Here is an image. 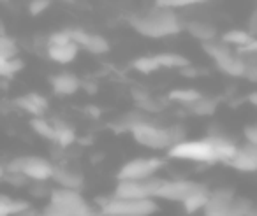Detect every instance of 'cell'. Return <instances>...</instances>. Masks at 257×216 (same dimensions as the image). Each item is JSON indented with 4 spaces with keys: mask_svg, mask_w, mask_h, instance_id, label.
Masks as SVG:
<instances>
[{
    "mask_svg": "<svg viewBox=\"0 0 257 216\" xmlns=\"http://www.w3.org/2000/svg\"><path fill=\"white\" fill-rule=\"evenodd\" d=\"M238 55L243 60V78H246L248 81L257 83V39L253 43H250L248 46L238 50Z\"/></svg>",
    "mask_w": 257,
    "mask_h": 216,
    "instance_id": "obj_18",
    "label": "cell"
},
{
    "mask_svg": "<svg viewBox=\"0 0 257 216\" xmlns=\"http://www.w3.org/2000/svg\"><path fill=\"white\" fill-rule=\"evenodd\" d=\"M253 202L245 197H238L232 188H215L211 190L210 202L204 207L203 216H246Z\"/></svg>",
    "mask_w": 257,
    "mask_h": 216,
    "instance_id": "obj_2",
    "label": "cell"
},
{
    "mask_svg": "<svg viewBox=\"0 0 257 216\" xmlns=\"http://www.w3.org/2000/svg\"><path fill=\"white\" fill-rule=\"evenodd\" d=\"M86 111H90V114H92L93 118H99L100 116V109L95 106H86Z\"/></svg>",
    "mask_w": 257,
    "mask_h": 216,
    "instance_id": "obj_44",
    "label": "cell"
},
{
    "mask_svg": "<svg viewBox=\"0 0 257 216\" xmlns=\"http://www.w3.org/2000/svg\"><path fill=\"white\" fill-rule=\"evenodd\" d=\"M203 50L208 53V57L213 58L218 71L231 76V78H243V72H245L243 60L238 55V51L231 50V46H227L222 41L213 39L208 41V43H203Z\"/></svg>",
    "mask_w": 257,
    "mask_h": 216,
    "instance_id": "obj_8",
    "label": "cell"
},
{
    "mask_svg": "<svg viewBox=\"0 0 257 216\" xmlns=\"http://www.w3.org/2000/svg\"><path fill=\"white\" fill-rule=\"evenodd\" d=\"M36 216H65V214H62V212L58 211V209H55L53 205L46 204L41 211H37Z\"/></svg>",
    "mask_w": 257,
    "mask_h": 216,
    "instance_id": "obj_40",
    "label": "cell"
},
{
    "mask_svg": "<svg viewBox=\"0 0 257 216\" xmlns=\"http://www.w3.org/2000/svg\"><path fill=\"white\" fill-rule=\"evenodd\" d=\"M48 204L65 216H97L99 211L93 209L81 195V191L67 190V188L53 186L48 198Z\"/></svg>",
    "mask_w": 257,
    "mask_h": 216,
    "instance_id": "obj_5",
    "label": "cell"
},
{
    "mask_svg": "<svg viewBox=\"0 0 257 216\" xmlns=\"http://www.w3.org/2000/svg\"><path fill=\"white\" fill-rule=\"evenodd\" d=\"M164 167V160L159 156H140L125 162L116 172L118 181H143L157 176L159 170Z\"/></svg>",
    "mask_w": 257,
    "mask_h": 216,
    "instance_id": "obj_9",
    "label": "cell"
},
{
    "mask_svg": "<svg viewBox=\"0 0 257 216\" xmlns=\"http://www.w3.org/2000/svg\"><path fill=\"white\" fill-rule=\"evenodd\" d=\"M136 106H138V109L143 111V113H159V111L164 109L166 104L162 102L161 99H154V97H148V99H145L143 102H138Z\"/></svg>",
    "mask_w": 257,
    "mask_h": 216,
    "instance_id": "obj_34",
    "label": "cell"
},
{
    "mask_svg": "<svg viewBox=\"0 0 257 216\" xmlns=\"http://www.w3.org/2000/svg\"><path fill=\"white\" fill-rule=\"evenodd\" d=\"M243 134H245V139H246V142H248V144L257 146V123L248 125Z\"/></svg>",
    "mask_w": 257,
    "mask_h": 216,
    "instance_id": "obj_38",
    "label": "cell"
},
{
    "mask_svg": "<svg viewBox=\"0 0 257 216\" xmlns=\"http://www.w3.org/2000/svg\"><path fill=\"white\" fill-rule=\"evenodd\" d=\"M22 69H23V62L20 60V57L16 58L0 57V78H11V76H15Z\"/></svg>",
    "mask_w": 257,
    "mask_h": 216,
    "instance_id": "obj_30",
    "label": "cell"
},
{
    "mask_svg": "<svg viewBox=\"0 0 257 216\" xmlns=\"http://www.w3.org/2000/svg\"><path fill=\"white\" fill-rule=\"evenodd\" d=\"M164 183V177L154 176L143 181H118L111 197L114 198H133V200H143V198H154L159 188Z\"/></svg>",
    "mask_w": 257,
    "mask_h": 216,
    "instance_id": "obj_10",
    "label": "cell"
},
{
    "mask_svg": "<svg viewBox=\"0 0 257 216\" xmlns=\"http://www.w3.org/2000/svg\"><path fill=\"white\" fill-rule=\"evenodd\" d=\"M168 156L180 162H192V163H203V165H213L218 162L217 153L211 148L208 139H185L182 142H176L168 149Z\"/></svg>",
    "mask_w": 257,
    "mask_h": 216,
    "instance_id": "obj_4",
    "label": "cell"
},
{
    "mask_svg": "<svg viewBox=\"0 0 257 216\" xmlns=\"http://www.w3.org/2000/svg\"><path fill=\"white\" fill-rule=\"evenodd\" d=\"M206 139H208V142L211 144V148L215 149V153H217L218 162L227 163L239 149V146L236 144L234 141H231V139L225 137V135H222V134H217V132H211Z\"/></svg>",
    "mask_w": 257,
    "mask_h": 216,
    "instance_id": "obj_16",
    "label": "cell"
},
{
    "mask_svg": "<svg viewBox=\"0 0 257 216\" xmlns=\"http://www.w3.org/2000/svg\"><path fill=\"white\" fill-rule=\"evenodd\" d=\"M29 193L36 198H50V193L53 188L48 186V181H34L29 186Z\"/></svg>",
    "mask_w": 257,
    "mask_h": 216,
    "instance_id": "obj_32",
    "label": "cell"
},
{
    "mask_svg": "<svg viewBox=\"0 0 257 216\" xmlns=\"http://www.w3.org/2000/svg\"><path fill=\"white\" fill-rule=\"evenodd\" d=\"M248 102H250V104H253V106L257 107V92L250 93V95H248Z\"/></svg>",
    "mask_w": 257,
    "mask_h": 216,
    "instance_id": "obj_45",
    "label": "cell"
},
{
    "mask_svg": "<svg viewBox=\"0 0 257 216\" xmlns=\"http://www.w3.org/2000/svg\"><path fill=\"white\" fill-rule=\"evenodd\" d=\"M128 23L138 34L152 39H162L178 34L182 29H185L175 11L164 8H154L145 13H138L128 18Z\"/></svg>",
    "mask_w": 257,
    "mask_h": 216,
    "instance_id": "obj_1",
    "label": "cell"
},
{
    "mask_svg": "<svg viewBox=\"0 0 257 216\" xmlns=\"http://www.w3.org/2000/svg\"><path fill=\"white\" fill-rule=\"evenodd\" d=\"M83 83L79 81V78L72 72H57L50 78V86L53 90L55 95L58 97H71L74 93H78V90L81 88Z\"/></svg>",
    "mask_w": 257,
    "mask_h": 216,
    "instance_id": "obj_13",
    "label": "cell"
},
{
    "mask_svg": "<svg viewBox=\"0 0 257 216\" xmlns=\"http://www.w3.org/2000/svg\"><path fill=\"white\" fill-rule=\"evenodd\" d=\"M225 165L232 167V169L238 170V172H257L255 162H253L252 155H250V151L246 149L245 144L239 146L238 153H236V155L232 156Z\"/></svg>",
    "mask_w": 257,
    "mask_h": 216,
    "instance_id": "obj_20",
    "label": "cell"
},
{
    "mask_svg": "<svg viewBox=\"0 0 257 216\" xmlns=\"http://www.w3.org/2000/svg\"><path fill=\"white\" fill-rule=\"evenodd\" d=\"M257 37H253L248 30H243V29H231L227 30L225 34H222V43H225L227 46H236L238 50L241 48L248 46L250 43H253Z\"/></svg>",
    "mask_w": 257,
    "mask_h": 216,
    "instance_id": "obj_22",
    "label": "cell"
},
{
    "mask_svg": "<svg viewBox=\"0 0 257 216\" xmlns=\"http://www.w3.org/2000/svg\"><path fill=\"white\" fill-rule=\"evenodd\" d=\"M79 53V46L74 41H69L65 44H46V55L51 62L60 65H67L76 60Z\"/></svg>",
    "mask_w": 257,
    "mask_h": 216,
    "instance_id": "obj_15",
    "label": "cell"
},
{
    "mask_svg": "<svg viewBox=\"0 0 257 216\" xmlns=\"http://www.w3.org/2000/svg\"><path fill=\"white\" fill-rule=\"evenodd\" d=\"M201 92L194 88H176V90H171L168 95V99L171 102H176V104H182L183 107H189L190 104L197 102L201 99Z\"/></svg>",
    "mask_w": 257,
    "mask_h": 216,
    "instance_id": "obj_25",
    "label": "cell"
},
{
    "mask_svg": "<svg viewBox=\"0 0 257 216\" xmlns=\"http://www.w3.org/2000/svg\"><path fill=\"white\" fill-rule=\"evenodd\" d=\"M2 181H4V183H8L9 186H13V188H25V186H29V184H30V181L20 172H6V176H4V179H2Z\"/></svg>",
    "mask_w": 257,
    "mask_h": 216,
    "instance_id": "obj_35",
    "label": "cell"
},
{
    "mask_svg": "<svg viewBox=\"0 0 257 216\" xmlns=\"http://www.w3.org/2000/svg\"><path fill=\"white\" fill-rule=\"evenodd\" d=\"M0 57L4 58H16L18 57V46L16 43L8 36L0 37Z\"/></svg>",
    "mask_w": 257,
    "mask_h": 216,
    "instance_id": "obj_33",
    "label": "cell"
},
{
    "mask_svg": "<svg viewBox=\"0 0 257 216\" xmlns=\"http://www.w3.org/2000/svg\"><path fill=\"white\" fill-rule=\"evenodd\" d=\"M27 209H30V204L27 200L0 195V216H20Z\"/></svg>",
    "mask_w": 257,
    "mask_h": 216,
    "instance_id": "obj_24",
    "label": "cell"
},
{
    "mask_svg": "<svg viewBox=\"0 0 257 216\" xmlns=\"http://www.w3.org/2000/svg\"><path fill=\"white\" fill-rule=\"evenodd\" d=\"M8 172H20L30 181H51L55 170V163L44 156L36 155H20L6 163Z\"/></svg>",
    "mask_w": 257,
    "mask_h": 216,
    "instance_id": "obj_6",
    "label": "cell"
},
{
    "mask_svg": "<svg viewBox=\"0 0 257 216\" xmlns=\"http://www.w3.org/2000/svg\"><path fill=\"white\" fill-rule=\"evenodd\" d=\"M185 30L194 37V39L201 41V44L208 43V41L217 39V29H215V25L206 23V22H201V20H192V22H187L185 23Z\"/></svg>",
    "mask_w": 257,
    "mask_h": 216,
    "instance_id": "obj_19",
    "label": "cell"
},
{
    "mask_svg": "<svg viewBox=\"0 0 257 216\" xmlns=\"http://www.w3.org/2000/svg\"><path fill=\"white\" fill-rule=\"evenodd\" d=\"M128 134L133 135L138 144L152 149V151H168L173 146L169 127H159V125H154L147 120L138 121L128 130Z\"/></svg>",
    "mask_w": 257,
    "mask_h": 216,
    "instance_id": "obj_7",
    "label": "cell"
},
{
    "mask_svg": "<svg viewBox=\"0 0 257 216\" xmlns=\"http://www.w3.org/2000/svg\"><path fill=\"white\" fill-rule=\"evenodd\" d=\"M51 181L57 183V186L67 188V190H76V191H81V188L85 186V176H83L81 170L69 165H62V163H55Z\"/></svg>",
    "mask_w": 257,
    "mask_h": 216,
    "instance_id": "obj_12",
    "label": "cell"
},
{
    "mask_svg": "<svg viewBox=\"0 0 257 216\" xmlns=\"http://www.w3.org/2000/svg\"><path fill=\"white\" fill-rule=\"evenodd\" d=\"M81 86L86 90V92L90 93V95H93V93H97V90H99V88H97V85H95V83H92V81H88V83H83Z\"/></svg>",
    "mask_w": 257,
    "mask_h": 216,
    "instance_id": "obj_42",
    "label": "cell"
},
{
    "mask_svg": "<svg viewBox=\"0 0 257 216\" xmlns=\"http://www.w3.org/2000/svg\"><path fill=\"white\" fill-rule=\"evenodd\" d=\"M69 41H72V39H71V36H69L67 30H60V32L51 34V36L48 37L46 44H65V43H69Z\"/></svg>",
    "mask_w": 257,
    "mask_h": 216,
    "instance_id": "obj_37",
    "label": "cell"
},
{
    "mask_svg": "<svg viewBox=\"0 0 257 216\" xmlns=\"http://www.w3.org/2000/svg\"><path fill=\"white\" fill-rule=\"evenodd\" d=\"M210 195H211V190L208 186L199 183V186L182 202L183 205V211L185 214H196V212H203L204 207L208 205L210 202Z\"/></svg>",
    "mask_w": 257,
    "mask_h": 216,
    "instance_id": "obj_17",
    "label": "cell"
},
{
    "mask_svg": "<svg viewBox=\"0 0 257 216\" xmlns=\"http://www.w3.org/2000/svg\"><path fill=\"white\" fill-rule=\"evenodd\" d=\"M246 149L250 151V155H252V158H253V162H255V167H257V146H253V144H248L246 142Z\"/></svg>",
    "mask_w": 257,
    "mask_h": 216,
    "instance_id": "obj_43",
    "label": "cell"
},
{
    "mask_svg": "<svg viewBox=\"0 0 257 216\" xmlns=\"http://www.w3.org/2000/svg\"><path fill=\"white\" fill-rule=\"evenodd\" d=\"M2 36H6V23H4V20L0 18V37Z\"/></svg>",
    "mask_w": 257,
    "mask_h": 216,
    "instance_id": "obj_47",
    "label": "cell"
},
{
    "mask_svg": "<svg viewBox=\"0 0 257 216\" xmlns=\"http://www.w3.org/2000/svg\"><path fill=\"white\" fill-rule=\"evenodd\" d=\"M97 211L100 216H154L159 212V204L154 198L133 200V198H97Z\"/></svg>",
    "mask_w": 257,
    "mask_h": 216,
    "instance_id": "obj_3",
    "label": "cell"
},
{
    "mask_svg": "<svg viewBox=\"0 0 257 216\" xmlns=\"http://www.w3.org/2000/svg\"><path fill=\"white\" fill-rule=\"evenodd\" d=\"M51 0H30L29 2V13L32 16H39L41 13H44L50 8Z\"/></svg>",
    "mask_w": 257,
    "mask_h": 216,
    "instance_id": "obj_36",
    "label": "cell"
},
{
    "mask_svg": "<svg viewBox=\"0 0 257 216\" xmlns=\"http://www.w3.org/2000/svg\"><path fill=\"white\" fill-rule=\"evenodd\" d=\"M53 123H55V127H57V141H55V144L60 149L67 151V149L72 148V146L76 144V141H78L74 128L62 120H53Z\"/></svg>",
    "mask_w": 257,
    "mask_h": 216,
    "instance_id": "obj_21",
    "label": "cell"
},
{
    "mask_svg": "<svg viewBox=\"0 0 257 216\" xmlns=\"http://www.w3.org/2000/svg\"><path fill=\"white\" fill-rule=\"evenodd\" d=\"M246 216H257V205H255V204H253V207L250 209V212H248Z\"/></svg>",
    "mask_w": 257,
    "mask_h": 216,
    "instance_id": "obj_48",
    "label": "cell"
},
{
    "mask_svg": "<svg viewBox=\"0 0 257 216\" xmlns=\"http://www.w3.org/2000/svg\"><path fill=\"white\" fill-rule=\"evenodd\" d=\"M155 58H157L161 69H180L182 71L189 65V60L180 53H159L155 55Z\"/></svg>",
    "mask_w": 257,
    "mask_h": 216,
    "instance_id": "obj_27",
    "label": "cell"
},
{
    "mask_svg": "<svg viewBox=\"0 0 257 216\" xmlns=\"http://www.w3.org/2000/svg\"><path fill=\"white\" fill-rule=\"evenodd\" d=\"M0 2H8V0H0Z\"/></svg>",
    "mask_w": 257,
    "mask_h": 216,
    "instance_id": "obj_49",
    "label": "cell"
},
{
    "mask_svg": "<svg viewBox=\"0 0 257 216\" xmlns=\"http://www.w3.org/2000/svg\"><path fill=\"white\" fill-rule=\"evenodd\" d=\"M199 183L190 179H164L162 186L159 188L155 200H166V202H180L182 204L196 188Z\"/></svg>",
    "mask_w": 257,
    "mask_h": 216,
    "instance_id": "obj_11",
    "label": "cell"
},
{
    "mask_svg": "<svg viewBox=\"0 0 257 216\" xmlns=\"http://www.w3.org/2000/svg\"><path fill=\"white\" fill-rule=\"evenodd\" d=\"M15 106L18 107L20 111L30 114L32 118H39L44 116L48 109V99L41 93L30 92L25 93V95H20L18 99H15Z\"/></svg>",
    "mask_w": 257,
    "mask_h": 216,
    "instance_id": "obj_14",
    "label": "cell"
},
{
    "mask_svg": "<svg viewBox=\"0 0 257 216\" xmlns=\"http://www.w3.org/2000/svg\"><path fill=\"white\" fill-rule=\"evenodd\" d=\"M217 99H211V97H201L197 102L190 104L187 109L190 111L196 116H210L217 111Z\"/></svg>",
    "mask_w": 257,
    "mask_h": 216,
    "instance_id": "obj_28",
    "label": "cell"
},
{
    "mask_svg": "<svg viewBox=\"0 0 257 216\" xmlns=\"http://www.w3.org/2000/svg\"><path fill=\"white\" fill-rule=\"evenodd\" d=\"M30 127H32V130L36 132L39 137L46 139V141L55 144V141H57V127H55V123L51 120H46L44 116L32 118V120H30Z\"/></svg>",
    "mask_w": 257,
    "mask_h": 216,
    "instance_id": "obj_23",
    "label": "cell"
},
{
    "mask_svg": "<svg viewBox=\"0 0 257 216\" xmlns=\"http://www.w3.org/2000/svg\"><path fill=\"white\" fill-rule=\"evenodd\" d=\"M248 32L252 34L253 37H257V11L252 15V18H250L248 22Z\"/></svg>",
    "mask_w": 257,
    "mask_h": 216,
    "instance_id": "obj_41",
    "label": "cell"
},
{
    "mask_svg": "<svg viewBox=\"0 0 257 216\" xmlns=\"http://www.w3.org/2000/svg\"><path fill=\"white\" fill-rule=\"evenodd\" d=\"M83 50H86L92 55H106L111 50V46L109 41L100 34H88L85 44H83Z\"/></svg>",
    "mask_w": 257,
    "mask_h": 216,
    "instance_id": "obj_26",
    "label": "cell"
},
{
    "mask_svg": "<svg viewBox=\"0 0 257 216\" xmlns=\"http://www.w3.org/2000/svg\"><path fill=\"white\" fill-rule=\"evenodd\" d=\"M133 69L141 74H152V72L161 71L155 55H147V57H138L136 60H133Z\"/></svg>",
    "mask_w": 257,
    "mask_h": 216,
    "instance_id": "obj_29",
    "label": "cell"
},
{
    "mask_svg": "<svg viewBox=\"0 0 257 216\" xmlns=\"http://www.w3.org/2000/svg\"><path fill=\"white\" fill-rule=\"evenodd\" d=\"M97 216H100V214H97Z\"/></svg>",
    "mask_w": 257,
    "mask_h": 216,
    "instance_id": "obj_50",
    "label": "cell"
},
{
    "mask_svg": "<svg viewBox=\"0 0 257 216\" xmlns=\"http://www.w3.org/2000/svg\"><path fill=\"white\" fill-rule=\"evenodd\" d=\"M206 0H157V8H164V9H185V8H192V6H199L204 4Z\"/></svg>",
    "mask_w": 257,
    "mask_h": 216,
    "instance_id": "obj_31",
    "label": "cell"
},
{
    "mask_svg": "<svg viewBox=\"0 0 257 216\" xmlns=\"http://www.w3.org/2000/svg\"><path fill=\"white\" fill-rule=\"evenodd\" d=\"M131 95H133V99H134V102H143L145 99H148L150 97V93L147 92V90H143V88H131Z\"/></svg>",
    "mask_w": 257,
    "mask_h": 216,
    "instance_id": "obj_39",
    "label": "cell"
},
{
    "mask_svg": "<svg viewBox=\"0 0 257 216\" xmlns=\"http://www.w3.org/2000/svg\"><path fill=\"white\" fill-rule=\"evenodd\" d=\"M6 172H8V170H6V163H0V181L4 179Z\"/></svg>",
    "mask_w": 257,
    "mask_h": 216,
    "instance_id": "obj_46",
    "label": "cell"
}]
</instances>
